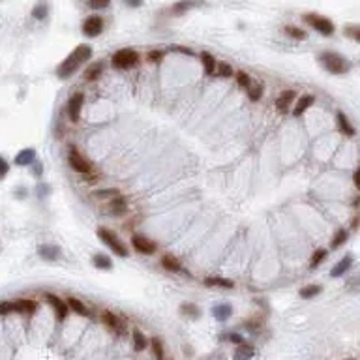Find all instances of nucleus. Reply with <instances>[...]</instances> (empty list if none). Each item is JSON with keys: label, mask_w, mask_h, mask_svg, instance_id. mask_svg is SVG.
Wrapping results in <instances>:
<instances>
[{"label": "nucleus", "mask_w": 360, "mask_h": 360, "mask_svg": "<svg viewBox=\"0 0 360 360\" xmlns=\"http://www.w3.org/2000/svg\"><path fill=\"white\" fill-rule=\"evenodd\" d=\"M216 75L222 77V79H227V77L235 75V71H233V68H231V64L222 62V64H216Z\"/></svg>", "instance_id": "36"}, {"label": "nucleus", "mask_w": 360, "mask_h": 360, "mask_svg": "<svg viewBox=\"0 0 360 360\" xmlns=\"http://www.w3.org/2000/svg\"><path fill=\"white\" fill-rule=\"evenodd\" d=\"M92 263L94 267L100 268V270H111V268H113V261H111V257L105 255V253H96L92 257Z\"/></svg>", "instance_id": "26"}, {"label": "nucleus", "mask_w": 360, "mask_h": 360, "mask_svg": "<svg viewBox=\"0 0 360 360\" xmlns=\"http://www.w3.org/2000/svg\"><path fill=\"white\" fill-rule=\"evenodd\" d=\"M88 6H90V9L100 11V9H105L111 6V0H88Z\"/></svg>", "instance_id": "42"}, {"label": "nucleus", "mask_w": 360, "mask_h": 360, "mask_svg": "<svg viewBox=\"0 0 360 360\" xmlns=\"http://www.w3.org/2000/svg\"><path fill=\"white\" fill-rule=\"evenodd\" d=\"M180 312L184 315H188V317H192V319H199L201 315V310L195 304H182L180 306Z\"/></svg>", "instance_id": "37"}, {"label": "nucleus", "mask_w": 360, "mask_h": 360, "mask_svg": "<svg viewBox=\"0 0 360 360\" xmlns=\"http://www.w3.org/2000/svg\"><path fill=\"white\" fill-rule=\"evenodd\" d=\"M150 347H152L156 360H165V355H163V344H161L160 338H152V340H150Z\"/></svg>", "instance_id": "35"}, {"label": "nucleus", "mask_w": 360, "mask_h": 360, "mask_svg": "<svg viewBox=\"0 0 360 360\" xmlns=\"http://www.w3.org/2000/svg\"><path fill=\"white\" fill-rule=\"evenodd\" d=\"M203 284L207 285V287H220V289H233V287H235L233 280H227V278H222V276H208L205 278Z\"/></svg>", "instance_id": "21"}, {"label": "nucleus", "mask_w": 360, "mask_h": 360, "mask_svg": "<svg viewBox=\"0 0 360 360\" xmlns=\"http://www.w3.org/2000/svg\"><path fill=\"white\" fill-rule=\"evenodd\" d=\"M34 161H36V150L34 148H23L15 156L13 163H15L17 167H26V165H32Z\"/></svg>", "instance_id": "18"}, {"label": "nucleus", "mask_w": 360, "mask_h": 360, "mask_svg": "<svg viewBox=\"0 0 360 360\" xmlns=\"http://www.w3.org/2000/svg\"><path fill=\"white\" fill-rule=\"evenodd\" d=\"M38 310V302L30 299H17V314L34 315Z\"/></svg>", "instance_id": "20"}, {"label": "nucleus", "mask_w": 360, "mask_h": 360, "mask_svg": "<svg viewBox=\"0 0 360 360\" xmlns=\"http://www.w3.org/2000/svg\"><path fill=\"white\" fill-rule=\"evenodd\" d=\"M252 355H253L252 347H250V345H246V344H242L237 349V351H235V359H237V360H244V359H250Z\"/></svg>", "instance_id": "39"}, {"label": "nucleus", "mask_w": 360, "mask_h": 360, "mask_svg": "<svg viewBox=\"0 0 360 360\" xmlns=\"http://www.w3.org/2000/svg\"><path fill=\"white\" fill-rule=\"evenodd\" d=\"M34 19H38V21H41V19H45L47 15H49V4H47L45 0H39L38 4L32 8V13H30Z\"/></svg>", "instance_id": "28"}, {"label": "nucleus", "mask_w": 360, "mask_h": 360, "mask_svg": "<svg viewBox=\"0 0 360 360\" xmlns=\"http://www.w3.org/2000/svg\"><path fill=\"white\" fill-rule=\"evenodd\" d=\"M83 105H84V94L83 92H75L68 100V116H69V120H71V122H77V120L81 118Z\"/></svg>", "instance_id": "10"}, {"label": "nucleus", "mask_w": 360, "mask_h": 360, "mask_svg": "<svg viewBox=\"0 0 360 360\" xmlns=\"http://www.w3.org/2000/svg\"><path fill=\"white\" fill-rule=\"evenodd\" d=\"M199 58H201V64H203V69H205V73L207 75H214L216 73V58H214V54H210L208 51H203V53L199 54Z\"/></svg>", "instance_id": "23"}, {"label": "nucleus", "mask_w": 360, "mask_h": 360, "mask_svg": "<svg viewBox=\"0 0 360 360\" xmlns=\"http://www.w3.org/2000/svg\"><path fill=\"white\" fill-rule=\"evenodd\" d=\"M284 32L289 36V38L293 39H306L308 34L304 30H300L299 26H291V24H287V26H284Z\"/></svg>", "instance_id": "33"}, {"label": "nucleus", "mask_w": 360, "mask_h": 360, "mask_svg": "<svg viewBox=\"0 0 360 360\" xmlns=\"http://www.w3.org/2000/svg\"><path fill=\"white\" fill-rule=\"evenodd\" d=\"M109 214L115 216V218H120V216L128 214V210H130V205H128V199L124 197L122 193L120 195H115V197H111L109 201Z\"/></svg>", "instance_id": "12"}, {"label": "nucleus", "mask_w": 360, "mask_h": 360, "mask_svg": "<svg viewBox=\"0 0 360 360\" xmlns=\"http://www.w3.org/2000/svg\"><path fill=\"white\" fill-rule=\"evenodd\" d=\"M139 53L135 49H120V51H116L113 54V58H111V64H113V68L115 69H131L135 68L139 64Z\"/></svg>", "instance_id": "4"}, {"label": "nucleus", "mask_w": 360, "mask_h": 360, "mask_svg": "<svg viewBox=\"0 0 360 360\" xmlns=\"http://www.w3.org/2000/svg\"><path fill=\"white\" fill-rule=\"evenodd\" d=\"M66 304H68L69 310L75 312L77 315H81V317H90V310L84 306L79 299H75V297H68V299H66Z\"/></svg>", "instance_id": "22"}, {"label": "nucleus", "mask_w": 360, "mask_h": 360, "mask_svg": "<svg viewBox=\"0 0 360 360\" xmlns=\"http://www.w3.org/2000/svg\"><path fill=\"white\" fill-rule=\"evenodd\" d=\"M212 314H214V317L218 321H225V319H229L231 314H233V308H231V304H218V306L212 310Z\"/></svg>", "instance_id": "29"}, {"label": "nucleus", "mask_w": 360, "mask_h": 360, "mask_svg": "<svg viewBox=\"0 0 360 360\" xmlns=\"http://www.w3.org/2000/svg\"><path fill=\"white\" fill-rule=\"evenodd\" d=\"M60 248L54 244H41L38 246V255L43 261H56L60 257Z\"/></svg>", "instance_id": "17"}, {"label": "nucleus", "mask_w": 360, "mask_h": 360, "mask_svg": "<svg viewBox=\"0 0 360 360\" xmlns=\"http://www.w3.org/2000/svg\"><path fill=\"white\" fill-rule=\"evenodd\" d=\"M304 21H306V24H310L314 30L323 34V36H332L334 30H336V26H334V23H332L330 19L317 15V13H306V15H304Z\"/></svg>", "instance_id": "6"}, {"label": "nucleus", "mask_w": 360, "mask_h": 360, "mask_svg": "<svg viewBox=\"0 0 360 360\" xmlns=\"http://www.w3.org/2000/svg\"><path fill=\"white\" fill-rule=\"evenodd\" d=\"M229 338H231V340H233V342H237L238 345L242 344V338H240V336H237V334H231Z\"/></svg>", "instance_id": "51"}, {"label": "nucleus", "mask_w": 360, "mask_h": 360, "mask_svg": "<svg viewBox=\"0 0 360 360\" xmlns=\"http://www.w3.org/2000/svg\"><path fill=\"white\" fill-rule=\"evenodd\" d=\"M17 314V300H2L0 302V315Z\"/></svg>", "instance_id": "34"}, {"label": "nucleus", "mask_w": 360, "mask_h": 360, "mask_svg": "<svg viewBox=\"0 0 360 360\" xmlns=\"http://www.w3.org/2000/svg\"><path fill=\"white\" fill-rule=\"evenodd\" d=\"M345 36H349L351 39H355L357 43H360V24H351V26H345Z\"/></svg>", "instance_id": "41"}, {"label": "nucleus", "mask_w": 360, "mask_h": 360, "mask_svg": "<svg viewBox=\"0 0 360 360\" xmlns=\"http://www.w3.org/2000/svg\"><path fill=\"white\" fill-rule=\"evenodd\" d=\"M131 246H133L135 252L143 253V255H152L158 250V246L154 244L150 238L143 237V235H133L131 237Z\"/></svg>", "instance_id": "11"}, {"label": "nucleus", "mask_w": 360, "mask_h": 360, "mask_svg": "<svg viewBox=\"0 0 360 360\" xmlns=\"http://www.w3.org/2000/svg\"><path fill=\"white\" fill-rule=\"evenodd\" d=\"M90 56H92V47L86 45V43H81V45H77L71 53L64 58V60L58 64V68H56V75L60 77V79H68L75 73L77 69L83 66L84 62L90 60Z\"/></svg>", "instance_id": "1"}, {"label": "nucleus", "mask_w": 360, "mask_h": 360, "mask_svg": "<svg viewBox=\"0 0 360 360\" xmlns=\"http://www.w3.org/2000/svg\"><path fill=\"white\" fill-rule=\"evenodd\" d=\"M293 100H295V90H284V92L280 94L276 98V109L278 113H282V115H285L287 111H289V107L293 105Z\"/></svg>", "instance_id": "15"}, {"label": "nucleus", "mask_w": 360, "mask_h": 360, "mask_svg": "<svg viewBox=\"0 0 360 360\" xmlns=\"http://www.w3.org/2000/svg\"><path fill=\"white\" fill-rule=\"evenodd\" d=\"M45 300H47V304L53 308V312L58 321H64V319L68 317L69 308H68V304H66V300H62L60 297H56L53 293H45Z\"/></svg>", "instance_id": "9"}, {"label": "nucleus", "mask_w": 360, "mask_h": 360, "mask_svg": "<svg viewBox=\"0 0 360 360\" xmlns=\"http://www.w3.org/2000/svg\"><path fill=\"white\" fill-rule=\"evenodd\" d=\"M173 51H175V53H184V54H190V56H192V54H193V51H192V49H186V47H178V45H175V47H173Z\"/></svg>", "instance_id": "49"}, {"label": "nucleus", "mask_w": 360, "mask_h": 360, "mask_svg": "<svg viewBox=\"0 0 360 360\" xmlns=\"http://www.w3.org/2000/svg\"><path fill=\"white\" fill-rule=\"evenodd\" d=\"M351 265H353V257L351 255H347V257H344V259H340L338 261V265L334 268H332V272H330V276L332 278H340V276H344L345 272L351 268Z\"/></svg>", "instance_id": "25"}, {"label": "nucleus", "mask_w": 360, "mask_h": 360, "mask_svg": "<svg viewBox=\"0 0 360 360\" xmlns=\"http://www.w3.org/2000/svg\"><path fill=\"white\" fill-rule=\"evenodd\" d=\"M163 56H165V51H161V49H154V51H148V54H146V60L148 62H161L163 60Z\"/></svg>", "instance_id": "44"}, {"label": "nucleus", "mask_w": 360, "mask_h": 360, "mask_svg": "<svg viewBox=\"0 0 360 360\" xmlns=\"http://www.w3.org/2000/svg\"><path fill=\"white\" fill-rule=\"evenodd\" d=\"M115 195H120V192L118 190H98V192H94V197H98V199H111Z\"/></svg>", "instance_id": "43"}, {"label": "nucleus", "mask_w": 360, "mask_h": 360, "mask_svg": "<svg viewBox=\"0 0 360 360\" xmlns=\"http://www.w3.org/2000/svg\"><path fill=\"white\" fill-rule=\"evenodd\" d=\"M321 291H323L321 285L312 284V285H306V287H302V289H300V297H302V299H314V297H317Z\"/></svg>", "instance_id": "30"}, {"label": "nucleus", "mask_w": 360, "mask_h": 360, "mask_svg": "<svg viewBox=\"0 0 360 360\" xmlns=\"http://www.w3.org/2000/svg\"><path fill=\"white\" fill-rule=\"evenodd\" d=\"M96 235H98V238H100L101 242L107 246L115 255H118V257H128V255H130L126 244L118 238V235H116L115 231L107 229V227H100V229L96 231Z\"/></svg>", "instance_id": "3"}, {"label": "nucleus", "mask_w": 360, "mask_h": 360, "mask_svg": "<svg viewBox=\"0 0 360 360\" xmlns=\"http://www.w3.org/2000/svg\"><path fill=\"white\" fill-rule=\"evenodd\" d=\"M30 167H32V173H34V175L41 176V171H43V167H41V163H39V161H34Z\"/></svg>", "instance_id": "48"}, {"label": "nucleus", "mask_w": 360, "mask_h": 360, "mask_svg": "<svg viewBox=\"0 0 360 360\" xmlns=\"http://www.w3.org/2000/svg\"><path fill=\"white\" fill-rule=\"evenodd\" d=\"M353 180H355V186L360 190V165H359V169L355 171V176H353Z\"/></svg>", "instance_id": "50"}, {"label": "nucleus", "mask_w": 360, "mask_h": 360, "mask_svg": "<svg viewBox=\"0 0 360 360\" xmlns=\"http://www.w3.org/2000/svg\"><path fill=\"white\" fill-rule=\"evenodd\" d=\"M8 173H9V163L6 161V158H2V156H0V180H2V178H6Z\"/></svg>", "instance_id": "45"}, {"label": "nucleus", "mask_w": 360, "mask_h": 360, "mask_svg": "<svg viewBox=\"0 0 360 360\" xmlns=\"http://www.w3.org/2000/svg\"><path fill=\"white\" fill-rule=\"evenodd\" d=\"M325 259H327V250H315L310 261V268H317Z\"/></svg>", "instance_id": "38"}, {"label": "nucleus", "mask_w": 360, "mask_h": 360, "mask_svg": "<svg viewBox=\"0 0 360 360\" xmlns=\"http://www.w3.org/2000/svg\"><path fill=\"white\" fill-rule=\"evenodd\" d=\"M101 321L105 323L116 336H124V334H126V321L120 319V315L113 314V312H109V310H103V312H101Z\"/></svg>", "instance_id": "8"}, {"label": "nucleus", "mask_w": 360, "mask_h": 360, "mask_svg": "<svg viewBox=\"0 0 360 360\" xmlns=\"http://www.w3.org/2000/svg\"><path fill=\"white\" fill-rule=\"evenodd\" d=\"M199 6H205L203 0H178V2H175V4L171 6V11H173L175 15H184L190 9L199 8Z\"/></svg>", "instance_id": "13"}, {"label": "nucleus", "mask_w": 360, "mask_h": 360, "mask_svg": "<svg viewBox=\"0 0 360 360\" xmlns=\"http://www.w3.org/2000/svg\"><path fill=\"white\" fill-rule=\"evenodd\" d=\"M68 163H69V167L73 169L75 173H79V175H86V173L92 171V163L86 160L73 145H69V148H68Z\"/></svg>", "instance_id": "5"}, {"label": "nucleus", "mask_w": 360, "mask_h": 360, "mask_svg": "<svg viewBox=\"0 0 360 360\" xmlns=\"http://www.w3.org/2000/svg\"><path fill=\"white\" fill-rule=\"evenodd\" d=\"M103 69H105V62L103 60L92 62L88 68L84 69V81H98L103 75Z\"/></svg>", "instance_id": "16"}, {"label": "nucleus", "mask_w": 360, "mask_h": 360, "mask_svg": "<svg viewBox=\"0 0 360 360\" xmlns=\"http://www.w3.org/2000/svg\"><path fill=\"white\" fill-rule=\"evenodd\" d=\"M160 263H161V267L165 268L167 272H173V274L184 272V267H182V263L176 259L175 255H163Z\"/></svg>", "instance_id": "19"}, {"label": "nucleus", "mask_w": 360, "mask_h": 360, "mask_svg": "<svg viewBox=\"0 0 360 360\" xmlns=\"http://www.w3.org/2000/svg\"><path fill=\"white\" fill-rule=\"evenodd\" d=\"M83 180H84V182H86V184H96V182L100 180V176L96 175V173H92V171H90V173H86V175H83Z\"/></svg>", "instance_id": "46"}, {"label": "nucleus", "mask_w": 360, "mask_h": 360, "mask_svg": "<svg viewBox=\"0 0 360 360\" xmlns=\"http://www.w3.org/2000/svg\"><path fill=\"white\" fill-rule=\"evenodd\" d=\"M347 237H349V233H347V231H345V229H338L336 235H334V238H332V242H330V248H332V250H338L340 246L345 244Z\"/></svg>", "instance_id": "32"}, {"label": "nucleus", "mask_w": 360, "mask_h": 360, "mask_svg": "<svg viewBox=\"0 0 360 360\" xmlns=\"http://www.w3.org/2000/svg\"><path fill=\"white\" fill-rule=\"evenodd\" d=\"M103 26H105V23H103V19L100 15H88L81 24V30H83V36H86V38H98L103 32Z\"/></svg>", "instance_id": "7"}, {"label": "nucleus", "mask_w": 360, "mask_h": 360, "mask_svg": "<svg viewBox=\"0 0 360 360\" xmlns=\"http://www.w3.org/2000/svg\"><path fill=\"white\" fill-rule=\"evenodd\" d=\"M336 122H338V128H340V131L342 133H345V137H353L357 131H355V128H353V124L349 122V118L340 111L336 115Z\"/></svg>", "instance_id": "24"}, {"label": "nucleus", "mask_w": 360, "mask_h": 360, "mask_svg": "<svg viewBox=\"0 0 360 360\" xmlns=\"http://www.w3.org/2000/svg\"><path fill=\"white\" fill-rule=\"evenodd\" d=\"M315 103V96H312V94H304V96H300L299 100H297V103H295V107H293V116H297L299 118L300 115H304L308 109L312 107Z\"/></svg>", "instance_id": "14"}, {"label": "nucleus", "mask_w": 360, "mask_h": 360, "mask_svg": "<svg viewBox=\"0 0 360 360\" xmlns=\"http://www.w3.org/2000/svg\"><path fill=\"white\" fill-rule=\"evenodd\" d=\"M235 77H237L238 86H242V88H248V86L253 83L252 77H250V73H246V71H242V69H240V71H237V73H235Z\"/></svg>", "instance_id": "40"}, {"label": "nucleus", "mask_w": 360, "mask_h": 360, "mask_svg": "<svg viewBox=\"0 0 360 360\" xmlns=\"http://www.w3.org/2000/svg\"><path fill=\"white\" fill-rule=\"evenodd\" d=\"M131 338H133V349L137 353L145 351L146 347H148V340H146V336L141 332V330H133V334H131Z\"/></svg>", "instance_id": "27"}, {"label": "nucleus", "mask_w": 360, "mask_h": 360, "mask_svg": "<svg viewBox=\"0 0 360 360\" xmlns=\"http://www.w3.org/2000/svg\"><path fill=\"white\" fill-rule=\"evenodd\" d=\"M246 92H248V98L252 101H259L263 98V84L261 83H255V84H250L248 88H246Z\"/></svg>", "instance_id": "31"}, {"label": "nucleus", "mask_w": 360, "mask_h": 360, "mask_svg": "<svg viewBox=\"0 0 360 360\" xmlns=\"http://www.w3.org/2000/svg\"><path fill=\"white\" fill-rule=\"evenodd\" d=\"M319 62L323 64V68L334 75H345L351 69V64L347 62V58H344L336 51H323L319 54Z\"/></svg>", "instance_id": "2"}, {"label": "nucleus", "mask_w": 360, "mask_h": 360, "mask_svg": "<svg viewBox=\"0 0 360 360\" xmlns=\"http://www.w3.org/2000/svg\"><path fill=\"white\" fill-rule=\"evenodd\" d=\"M124 4L130 6V8H141L145 4V0H124Z\"/></svg>", "instance_id": "47"}]
</instances>
